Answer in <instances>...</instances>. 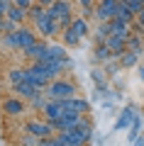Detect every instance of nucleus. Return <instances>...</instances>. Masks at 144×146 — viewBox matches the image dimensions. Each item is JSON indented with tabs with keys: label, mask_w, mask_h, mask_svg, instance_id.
Masks as SVG:
<instances>
[{
	"label": "nucleus",
	"mask_w": 144,
	"mask_h": 146,
	"mask_svg": "<svg viewBox=\"0 0 144 146\" xmlns=\"http://www.w3.org/2000/svg\"><path fill=\"white\" fill-rule=\"evenodd\" d=\"M122 3H125V5H127L129 10L134 12V15H137V12L142 10V7H144V0H122Z\"/></svg>",
	"instance_id": "nucleus-21"
},
{
	"label": "nucleus",
	"mask_w": 144,
	"mask_h": 146,
	"mask_svg": "<svg viewBox=\"0 0 144 146\" xmlns=\"http://www.w3.org/2000/svg\"><path fill=\"white\" fill-rule=\"evenodd\" d=\"M27 131L34 136H39V139H52L54 136V127L49 124V122H29L27 124Z\"/></svg>",
	"instance_id": "nucleus-4"
},
{
	"label": "nucleus",
	"mask_w": 144,
	"mask_h": 146,
	"mask_svg": "<svg viewBox=\"0 0 144 146\" xmlns=\"http://www.w3.org/2000/svg\"><path fill=\"white\" fill-rule=\"evenodd\" d=\"M22 54H25L27 58H32V61H49V44L46 42H34Z\"/></svg>",
	"instance_id": "nucleus-3"
},
{
	"label": "nucleus",
	"mask_w": 144,
	"mask_h": 146,
	"mask_svg": "<svg viewBox=\"0 0 144 146\" xmlns=\"http://www.w3.org/2000/svg\"><path fill=\"white\" fill-rule=\"evenodd\" d=\"M12 5H17V7H22V10H29V7H32V0H12Z\"/></svg>",
	"instance_id": "nucleus-24"
},
{
	"label": "nucleus",
	"mask_w": 144,
	"mask_h": 146,
	"mask_svg": "<svg viewBox=\"0 0 144 146\" xmlns=\"http://www.w3.org/2000/svg\"><path fill=\"white\" fill-rule=\"evenodd\" d=\"M134 63H137V51H125L122 54V66H134Z\"/></svg>",
	"instance_id": "nucleus-20"
},
{
	"label": "nucleus",
	"mask_w": 144,
	"mask_h": 146,
	"mask_svg": "<svg viewBox=\"0 0 144 146\" xmlns=\"http://www.w3.org/2000/svg\"><path fill=\"white\" fill-rule=\"evenodd\" d=\"M137 20H139V22H142V25H144V7H142V10H139V12H137Z\"/></svg>",
	"instance_id": "nucleus-28"
},
{
	"label": "nucleus",
	"mask_w": 144,
	"mask_h": 146,
	"mask_svg": "<svg viewBox=\"0 0 144 146\" xmlns=\"http://www.w3.org/2000/svg\"><path fill=\"white\" fill-rule=\"evenodd\" d=\"M115 20H122V22H132V20H134V12L129 10L127 5H125L122 0H120V7H117V15H115Z\"/></svg>",
	"instance_id": "nucleus-15"
},
{
	"label": "nucleus",
	"mask_w": 144,
	"mask_h": 146,
	"mask_svg": "<svg viewBox=\"0 0 144 146\" xmlns=\"http://www.w3.org/2000/svg\"><path fill=\"white\" fill-rule=\"evenodd\" d=\"M78 42H81V36H78L71 27H66V29H64V44H66V46H78Z\"/></svg>",
	"instance_id": "nucleus-16"
},
{
	"label": "nucleus",
	"mask_w": 144,
	"mask_h": 146,
	"mask_svg": "<svg viewBox=\"0 0 144 146\" xmlns=\"http://www.w3.org/2000/svg\"><path fill=\"white\" fill-rule=\"evenodd\" d=\"M5 44L12 49H20V39H17V32H12V34H5Z\"/></svg>",
	"instance_id": "nucleus-22"
},
{
	"label": "nucleus",
	"mask_w": 144,
	"mask_h": 146,
	"mask_svg": "<svg viewBox=\"0 0 144 146\" xmlns=\"http://www.w3.org/2000/svg\"><path fill=\"white\" fill-rule=\"evenodd\" d=\"M46 95H49V100H68L76 95V88L68 80H52L46 88Z\"/></svg>",
	"instance_id": "nucleus-1"
},
{
	"label": "nucleus",
	"mask_w": 144,
	"mask_h": 146,
	"mask_svg": "<svg viewBox=\"0 0 144 146\" xmlns=\"http://www.w3.org/2000/svg\"><path fill=\"white\" fill-rule=\"evenodd\" d=\"M139 73H142V80H144V66H142V68H139Z\"/></svg>",
	"instance_id": "nucleus-31"
},
{
	"label": "nucleus",
	"mask_w": 144,
	"mask_h": 146,
	"mask_svg": "<svg viewBox=\"0 0 144 146\" xmlns=\"http://www.w3.org/2000/svg\"><path fill=\"white\" fill-rule=\"evenodd\" d=\"M54 3H56V0H39V5H42V7H52Z\"/></svg>",
	"instance_id": "nucleus-27"
},
{
	"label": "nucleus",
	"mask_w": 144,
	"mask_h": 146,
	"mask_svg": "<svg viewBox=\"0 0 144 146\" xmlns=\"http://www.w3.org/2000/svg\"><path fill=\"white\" fill-rule=\"evenodd\" d=\"M17 39H20V49H22V51L37 42L34 32H32V29H25V27H20V29H17Z\"/></svg>",
	"instance_id": "nucleus-10"
},
{
	"label": "nucleus",
	"mask_w": 144,
	"mask_h": 146,
	"mask_svg": "<svg viewBox=\"0 0 144 146\" xmlns=\"http://www.w3.org/2000/svg\"><path fill=\"white\" fill-rule=\"evenodd\" d=\"M37 29H39L44 36H49V39H52L54 34H59V32H61V29H59V22H56V20H52L49 15H44L39 22H37Z\"/></svg>",
	"instance_id": "nucleus-6"
},
{
	"label": "nucleus",
	"mask_w": 144,
	"mask_h": 146,
	"mask_svg": "<svg viewBox=\"0 0 144 146\" xmlns=\"http://www.w3.org/2000/svg\"><path fill=\"white\" fill-rule=\"evenodd\" d=\"M3 42H5V34H3V32H0V44H3Z\"/></svg>",
	"instance_id": "nucleus-30"
},
{
	"label": "nucleus",
	"mask_w": 144,
	"mask_h": 146,
	"mask_svg": "<svg viewBox=\"0 0 144 146\" xmlns=\"http://www.w3.org/2000/svg\"><path fill=\"white\" fill-rule=\"evenodd\" d=\"M134 117H137L134 107H125V110H122V115H120V119L115 122V131H120V129H127V127H132Z\"/></svg>",
	"instance_id": "nucleus-9"
},
{
	"label": "nucleus",
	"mask_w": 144,
	"mask_h": 146,
	"mask_svg": "<svg viewBox=\"0 0 144 146\" xmlns=\"http://www.w3.org/2000/svg\"><path fill=\"white\" fill-rule=\"evenodd\" d=\"M117 7H120V0H100L98 7H95V17L103 22H110L117 15Z\"/></svg>",
	"instance_id": "nucleus-2"
},
{
	"label": "nucleus",
	"mask_w": 144,
	"mask_h": 146,
	"mask_svg": "<svg viewBox=\"0 0 144 146\" xmlns=\"http://www.w3.org/2000/svg\"><path fill=\"white\" fill-rule=\"evenodd\" d=\"M15 90L22 95V98H29V100H34L37 95H42V90L34 88L32 83H27V80H25V83H20V85H15Z\"/></svg>",
	"instance_id": "nucleus-11"
},
{
	"label": "nucleus",
	"mask_w": 144,
	"mask_h": 146,
	"mask_svg": "<svg viewBox=\"0 0 144 146\" xmlns=\"http://www.w3.org/2000/svg\"><path fill=\"white\" fill-rule=\"evenodd\" d=\"M46 15L52 17V20H64V17H68L71 15V5H68L66 0H56V3H54L52 7H46Z\"/></svg>",
	"instance_id": "nucleus-5"
},
{
	"label": "nucleus",
	"mask_w": 144,
	"mask_h": 146,
	"mask_svg": "<svg viewBox=\"0 0 144 146\" xmlns=\"http://www.w3.org/2000/svg\"><path fill=\"white\" fill-rule=\"evenodd\" d=\"M105 44H108V49H110V54H113V56H122V54L127 51V39H122V36L110 34L108 39H105Z\"/></svg>",
	"instance_id": "nucleus-8"
},
{
	"label": "nucleus",
	"mask_w": 144,
	"mask_h": 146,
	"mask_svg": "<svg viewBox=\"0 0 144 146\" xmlns=\"http://www.w3.org/2000/svg\"><path fill=\"white\" fill-rule=\"evenodd\" d=\"M7 80H10L12 85L25 83V71H22V68H12V71H10V76H7Z\"/></svg>",
	"instance_id": "nucleus-18"
},
{
	"label": "nucleus",
	"mask_w": 144,
	"mask_h": 146,
	"mask_svg": "<svg viewBox=\"0 0 144 146\" xmlns=\"http://www.w3.org/2000/svg\"><path fill=\"white\" fill-rule=\"evenodd\" d=\"M44 15H46V7H42L39 3H37V5H32L29 10H27V17H32L34 22H39L42 17H44Z\"/></svg>",
	"instance_id": "nucleus-17"
},
{
	"label": "nucleus",
	"mask_w": 144,
	"mask_h": 146,
	"mask_svg": "<svg viewBox=\"0 0 144 146\" xmlns=\"http://www.w3.org/2000/svg\"><path fill=\"white\" fill-rule=\"evenodd\" d=\"M71 29L76 32L78 36H86L88 34V22L83 20V17H73V20H71Z\"/></svg>",
	"instance_id": "nucleus-13"
},
{
	"label": "nucleus",
	"mask_w": 144,
	"mask_h": 146,
	"mask_svg": "<svg viewBox=\"0 0 144 146\" xmlns=\"http://www.w3.org/2000/svg\"><path fill=\"white\" fill-rule=\"evenodd\" d=\"M83 5V10H93V5H95V0H78Z\"/></svg>",
	"instance_id": "nucleus-25"
},
{
	"label": "nucleus",
	"mask_w": 144,
	"mask_h": 146,
	"mask_svg": "<svg viewBox=\"0 0 144 146\" xmlns=\"http://www.w3.org/2000/svg\"><path fill=\"white\" fill-rule=\"evenodd\" d=\"M108 56H113L110 49H108V44H100V46H98V58H108Z\"/></svg>",
	"instance_id": "nucleus-23"
},
{
	"label": "nucleus",
	"mask_w": 144,
	"mask_h": 146,
	"mask_svg": "<svg viewBox=\"0 0 144 146\" xmlns=\"http://www.w3.org/2000/svg\"><path fill=\"white\" fill-rule=\"evenodd\" d=\"M10 5H12V3H3V0H0V15H7Z\"/></svg>",
	"instance_id": "nucleus-26"
},
{
	"label": "nucleus",
	"mask_w": 144,
	"mask_h": 146,
	"mask_svg": "<svg viewBox=\"0 0 144 146\" xmlns=\"http://www.w3.org/2000/svg\"><path fill=\"white\" fill-rule=\"evenodd\" d=\"M3 3H12V0H3Z\"/></svg>",
	"instance_id": "nucleus-32"
},
{
	"label": "nucleus",
	"mask_w": 144,
	"mask_h": 146,
	"mask_svg": "<svg viewBox=\"0 0 144 146\" xmlns=\"http://www.w3.org/2000/svg\"><path fill=\"white\" fill-rule=\"evenodd\" d=\"M132 146H144V139H137V141H134Z\"/></svg>",
	"instance_id": "nucleus-29"
},
{
	"label": "nucleus",
	"mask_w": 144,
	"mask_h": 146,
	"mask_svg": "<svg viewBox=\"0 0 144 146\" xmlns=\"http://www.w3.org/2000/svg\"><path fill=\"white\" fill-rule=\"evenodd\" d=\"M44 117H46V122H54V119H59L61 115H66V110L61 107V100H49V102L44 105Z\"/></svg>",
	"instance_id": "nucleus-7"
},
{
	"label": "nucleus",
	"mask_w": 144,
	"mask_h": 146,
	"mask_svg": "<svg viewBox=\"0 0 144 146\" xmlns=\"http://www.w3.org/2000/svg\"><path fill=\"white\" fill-rule=\"evenodd\" d=\"M3 110H5L7 115H20V112H22V102H20V100H15V98H10V100L3 102Z\"/></svg>",
	"instance_id": "nucleus-14"
},
{
	"label": "nucleus",
	"mask_w": 144,
	"mask_h": 146,
	"mask_svg": "<svg viewBox=\"0 0 144 146\" xmlns=\"http://www.w3.org/2000/svg\"><path fill=\"white\" fill-rule=\"evenodd\" d=\"M49 58H68V56H66V51H64V46L52 44V46H49Z\"/></svg>",
	"instance_id": "nucleus-19"
},
{
	"label": "nucleus",
	"mask_w": 144,
	"mask_h": 146,
	"mask_svg": "<svg viewBox=\"0 0 144 146\" xmlns=\"http://www.w3.org/2000/svg\"><path fill=\"white\" fill-rule=\"evenodd\" d=\"M142 42H144V39H142Z\"/></svg>",
	"instance_id": "nucleus-34"
},
{
	"label": "nucleus",
	"mask_w": 144,
	"mask_h": 146,
	"mask_svg": "<svg viewBox=\"0 0 144 146\" xmlns=\"http://www.w3.org/2000/svg\"><path fill=\"white\" fill-rule=\"evenodd\" d=\"M5 17H10L15 25H22V22H25V17H27V12L22 10V7H17V5H10V10H7Z\"/></svg>",
	"instance_id": "nucleus-12"
},
{
	"label": "nucleus",
	"mask_w": 144,
	"mask_h": 146,
	"mask_svg": "<svg viewBox=\"0 0 144 146\" xmlns=\"http://www.w3.org/2000/svg\"><path fill=\"white\" fill-rule=\"evenodd\" d=\"M32 3H39V0H32Z\"/></svg>",
	"instance_id": "nucleus-33"
}]
</instances>
